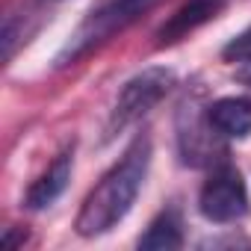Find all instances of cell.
<instances>
[{"mask_svg": "<svg viewBox=\"0 0 251 251\" xmlns=\"http://www.w3.org/2000/svg\"><path fill=\"white\" fill-rule=\"evenodd\" d=\"M148 169H151V139L136 136L133 145L124 151V157L86 195V201L74 219V230L83 239L109 233L133 210V204L142 192V183L148 177Z\"/></svg>", "mask_w": 251, "mask_h": 251, "instance_id": "1", "label": "cell"}, {"mask_svg": "<svg viewBox=\"0 0 251 251\" xmlns=\"http://www.w3.org/2000/svg\"><path fill=\"white\" fill-rule=\"evenodd\" d=\"M157 0H100L98 6H92V12L83 18V24L68 39L65 50L59 53V65H71L80 56L92 53L95 48L109 42L115 33H121L124 27H130Z\"/></svg>", "mask_w": 251, "mask_h": 251, "instance_id": "2", "label": "cell"}, {"mask_svg": "<svg viewBox=\"0 0 251 251\" xmlns=\"http://www.w3.org/2000/svg\"><path fill=\"white\" fill-rule=\"evenodd\" d=\"M175 71L172 68H145L139 74H133L127 83L121 86L112 109H109V118H106V139L118 136L121 130H127L130 124H136L142 115H148L175 86Z\"/></svg>", "mask_w": 251, "mask_h": 251, "instance_id": "3", "label": "cell"}, {"mask_svg": "<svg viewBox=\"0 0 251 251\" xmlns=\"http://www.w3.org/2000/svg\"><path fill=\"white\" fill-rule=\"evenodd\" d=\"M198 210L207 222L230 225L245 219L248 213V189L242 175L233 166H219L207 177V183L198 192Z\"/></svg>", "mask_w": 251, "mask_h": 251, "instance_id": "4", "label": "cell"}, {"mask_svg": "<svg viewBox=\"0 0 251 251\" xmlns=\"http://www.w3.org/2000/svg\"><path fill=\"white\" fill-rule=\"evenodd\" d=\"M222 9H225V0H186V3H180L169 15V21L157 30V45L166 48V45L183 42L198 27H204L207 21H213Z\"/></svg>", "mask_w": 251, "mask_h": 251, "instance_id": "5", "label": "cell"}, {"mask_svg": "<svg viewBox=\"0 0 251 251\" xmlns=\"http://www.w3.org/2000/svg\"><path fill=\"white\" fill-rule=\"evenodd\" d=\"M71 172H74V145L65 148V151L48 166V172H45L39 180H33V186L27 189L24 204H27L30 210H45V207H50V204L65 192V186H68V180H71Z\"/></svg>", "mask_w": 251, "mask_h": 251, "instance_id": "6", "label": "cell"}, {"mask_svg": "<svg viewBox=\"0 0 251 251\" xmlns=\"http://www.w3.org/2000/svg\"><path fill=\"white\" fill-rule=\"evenodd\" d=\"M207 118L219 136H227V139L251 136V100L248 98H219L207 106Z\"/></svg>", "mask_w": 251, "mask_h": 251, "instance_id": "7", "label": "cell"}, {"mask_svg": "<svg viewBox=\"0 0 251 251\" xmlns=\"http://www.w3.org/2000/svg\"><path fill=\"white\" fill-rule=\"evenodd\" d=\"M180 245H183V230H180L177 213H172V210L160 213L148 225V230L139 236V248L142 251H175Z\"/></svg>", "mask_w": 251, "mask_h": 251, "instance_id": "8", "label": "cell"}, {"mask_svg": "<svg viewBox=\"0 0 251 251\" xmlns=\"http://www.w3.org/2000/svg\"><path fill=\"white\" fill-rule=\"evenodd\" d=\"M222 59L225 62H251V27H245L242 33H236L225 48H222Z\"/></svg>", "mask_w": 251, "mask_h": 251, "instance_id": "9", "label": "cell"}]
</instances>
